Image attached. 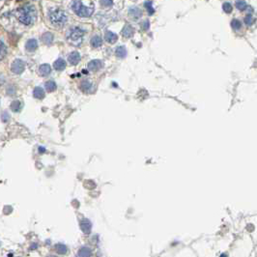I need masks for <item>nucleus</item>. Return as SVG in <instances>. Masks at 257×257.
Segmentation results:
<instances>
[{"label": "nucleus", "mask_w": 257, "mask_h": 257, "mask_svg": "<svg viewBox=\"0 0 257 257\" xmlns=\"http://www.w3.org/2000/svg\"><path fill=\"white\" fill-rule=\"evenodd\" d=\"M16 17L22 24L31 25L37 18V11L33 5H25L17 10Z\"/></svg>", "instance_id": "1"}, {"label": "nucleus", "mask_w": 257, "mask_h": 257, "mask_svg": "<svg viewBox=\"0 0 257 257\" xmlns=\"http://www.w3.org/2000/svg\"><path fill=\"white\" fill-rule=\"evenodd\" d=\"M49 18L51 24L55 27H62L68 21L67 14L61 9H54L50 11Z\"/></svg>", "instance_id": "2"}, {"label": "nucleus", "mask_w": 257, "mask_h": 257, "mask_svg": "<svg viewBox=\"0 0 257 257\" xmlns=\"http://www.w3.org/2000/svg\"><path fill=\"white\" fill-rule=\"evenodd\" d=\"M72 9L78 17L88 18L94 13V5L87 6L82 1H74L72 3Z\"/></svg>", "instance_id": "3"}, {"label": "nucleus", "mask_w": 257, "mask_h": 257, "mask_svg": "<svg viewBox=\"0 0 257 257\" xmlns=\"http://www.w3.org/2000/svg\"><path fill=\"white\" fill-rule=\"evenodd\" d=\"M82 37H83V30L78 27H74L70 29L68 33V39L72 43H80L82 40Z\"/></svg>", "instance_id": "4"}, {"label": "nucleus", "mask_w": 257, "mask_h": 257, "mask_svg": "<svg viewBox=\"0 0 257 257\" xmlns=\"http://www.w3.org/2000/svg\"><path fill=\"white\" fill-rule=\"evenodd\" d=\"M25 69V63L21 59H16L11 65V71L16 75H21Z\"/></svg>", "instance_id": "5"}, {"label": "nucleus", "mask_w": 257, "mask_h": 257, "mask_svg": "<svg viewBox=\"0 0 257 257\" xmlns=\"http://www.w3.org/2000/svg\"><path fill=\"white\" fill-rule=\"evenodd\" d=\"M68 61L72 65H76L80 61V54L77 51H74L68 56Z\"/></svg>", "instance_id": "6"}, {"label": "nucleus", "mask_w": 257, "mask_h": 257, "mask_svg": "<svg viewBox=\"0 0 257 257\" xmlns=\"http://www.w3.org/2000/svg\"><path fill=\"white\" fill-rule=\"evenodd\" d=\"M88 70L89 71H97L103 67V63L101 60H92L88 63Z\"/></svg>", "instance_id": "7"}, {"label": "nucleus", "mask_w": 257, "mask_h": 257, "mask_svg": "<svg viewBox=\"0 0 257 257\" xmlns=\"http://www.w3.org/2000/svg\"><path fill=\"white\" fill-rule=\"evenodd\" d=\"M37 48H38V42L35 39H30L25 44V49L28 51H34L37 49Z\"/></svg>", "instance_id": "8"}, {"label": "nucleus", "mask_w": 257, "mask_h": 257, "mask_svg": "<svg viewBox=\"0 0 257 257\" xmlns=\"http://www.w3.org/2000/svg\"><path fill=\"white\" fill-rule=\"evenodd\" d=\"M80 228L83 231V233L89 234L90 231H91V222L88 220H86V219L82 220L80 221Z\"/></svg>", "instance_id": "9"}, {"label": "nucleus", "mask_w": 257, "mask_h": 257, "mask_svg": "<svg viewBox=\"0 0 257 257\" xmlns=\"http://www.w3.org/2000/svg\"><path fill=\"white\" fill-rule=\"evenodd\" d=\"M50 72H51V68L49 64H43L39 67V72H40V75L43 76H49L50 74Z\"/></svg>", "instance_id": "10"}, {"label": "nucleus", "mask_w": 257, "mask_h": 257, "mask_svg": "<svg viewBox=\"0 0 257 257\" xmlns=\"http://www.w3.org/2000/svg\"><path fill=\"white\" fill-rule=\"evenodd\" d=\"M104 39L105 41L108 42L109 44H114L117 41V35H115L114 33L111 31H107L104 34Z\"/></svg>", "instance_id": "11"}, {"label": "nucleus", "mask_w": 257, "mask_h": 257, "mask_svg": "<svg viewBox=\"0 0 257 257\" xmlns=\"http://www.w3.org/2000/svg\"><path fill=\"white\" fill-rule=\"evenodd\" d=\"M53 67L57 71H63L66 68V61L64 60V59H62V58H58L57 60L54 62Z\"/></svg>", "instance_id": "12"}, {"label": "nucleus", "mask_w": 257, "mask_h": 257, "mask_svg": "<svg viewBox=\"0 0 257 257\" xmlns=\"http://www.w3.org/2000/svg\"><path fill=\"white\" fill-rule=\"evenodd\" d=\"M33 96L38 100H42L45 98V91L42 87H35L33 90Z\"/></svg>", "instance_id": "13"}, {"label": "nucleus", "mask_w": 257, "mask_h": 257, "mask_svg": "<svg viewBox=\"0 0 257 257\" xmlns=\"http://www.w3.org/2000/svg\"><path fill=\"white\" fill-rule=\"evenodd\" d=\"M42 41L45 45H50L52 42H53V35H52L50 32H45L42 36Z\"/></svg>", "instance_id": "14"}, {"label": "nucleus", "mask_w": 257, "mask_h": 257, "mask_svg": "<svg viewBox=\"0 0 257 257\" xmlns=\"http://www.w3.org/2000/svg\"><path fill=\"white\" fill-rule=\"evenodd\" d=\"M10 107H11V110L14 111V112H19V111L21 110L22 104H21V102L17 100V101L12 102V103H11V105H10Z\"/></svg>", "instance_id": "15"}, {"label": "nucleus", "mask_w": 257, "mask_h": 257, "mask_svg": "<svg viewBox=\"0 0 257 257\" xmlns=\"http://www.w3.org/2000/svg\"><path fill=\"white\" fill-rule=\"evenodd\" d=\"M116 55L118 56V57H120V58H125L127 56V49H126V48L124 47V45H120V47H118L117 49H116Z\"/></svg>", "instance_id": "16"}, {"label": "nucleus", "mask_w": 257, "mask_h": 257, "mask_svg": "<svg viewBox=\"0 0 257 257\" xmlns=\"http://www.w3.org/2000/svg\"><path fill=\"white\" fill-rule=\"evenodd\" d=\"M91 45H93V48H100L103 45V40L100 36H94L91 39Z\"/></svg>", "instance_id": "17"}, {"label": "nucleus", "mask_w": 257, "mask_h": 257, "mask_svg": "<svg viewBox=\"0 0 257 257\" xmlns=\"http://www.w3.org/2000/svg\"><path fill=\"white\" fill-rule=\"evenodd\" d=\"M91 255H92V251L88 247H82L78 251V256L80 257H91Z\"/></svg>", "instance_id": "18"}, {"label": "nucleus", "mask_w": 257, "mask_h": 257, "mask_svg": "<svg viewBox=\"0 0 257 257\" xmlns=\"http://www.w3.org/2000/svg\"><path fill=\"white\" fill-rule=\"evenodd\" d=\"M54 248H55V251L58 254H65L68 250L67 247H66L65 245H63V243H57V245H55Z\"/></svg>", "instance_id": "19"}, {"label": "nucleus", "mask_w": 257, "mask_h": 257, "mask_svg": "<svg viewBox=\"0 0 257 257\" xmlns=\"http://www.w3.org/2000/svg\"><path fill=\"white\" fill-rule=\"evenodd\" d=\"M80 88L84 91V92H90L92 90V83L89 80H83L81 82Z\"/></svg>", "instance_id": "20"}, {"label": "nucleus", "mask_w": 257, "mask_h": 257, "mask_svg": "<svg viewBox=\"0 0 257 257\" xmlns=\"http://www.w3.org/2000/svg\"><path fill=\"white\" fill-rule=\"evenodd\" d=\"M45 89H47L48 92H53L54 90H56L57 86H56V83L52 80H49L48 82H45Z\"/></svg>", "instance_id": "21"}, {"label": "nucleus", "mask_w": 257, "mask_h": 257, "mask_svg": "<svg viewBox=\"0 0 257 257\" xmlns=\"http://www.w3.org/2000/svg\"><path fill=\"white\" fill-rule=\"evenodd\" d=\"M6 54H7V48H6L5 44L0 40V60H2Z\"/></svg>", "instance_id": "22"}, {"label": "nucleus", "mask_w": 257, "mask_h": 257, "mask_svg": "<svg viewBox=\"0 0 257 257\" xmlns=\"http://www.w3.org/2000/svg\"><path fill=\"white\" fill-rule=\"evenodd\" d=\"M123 35L126 38H130L131 36L134 35V29L131 28L130 25L126 26V27H125L124 30H123Z\"/></svg>", "instance_id": "23"}, {"label": "nucleus", "mask_w": 257, "mask_h": 257, "mask_svg": "<svg viewBox=\"0 0 257 257\" xmlns=\"http://www.w3.org/2000/svg\"><path fill=\"white\" fill-rule=\"evenodd\" d=\"M130 14L134 18H139V17H141L142 13H141L140 9H138L137 7H134V8L130 9Z\"/></svg>", "instance_id": "24"}, {"label": "nucleus", "mask_w": 257, "mask_h": 257, "mask_svg": "<svg viewBox=\"0 0 257 257\" xmlns=\"http://www.w3.org/2000/svg\"><path fill=\"white\" fill-rule=\"evenodd\" d=\"M10 119H11V117H10V114L8 111H3L1 113V121L3 123H7L10 121Z\"/></svg>", "instance_id": "25"}, {"label": "nucleus", "mask_w": 257, "mask_h": 257, "mask_svg": "<svg viewBox=\"0 0 257 257\" xmlns=\"http://www.w3.org/2000/svg\"><path fill=\"white\" fill-rule=\"evenodd\" d=\"M231 26L234 30H239L242 27V23L238 21V19H233L231 22Z\"/></svg>", "instance_id": "26"}, {"label": "nucleus", "mask_w": 257, "mask_h": 257, "mask_svg": "<svg viewBox=\"0 0 257 257\" xmlns=\"http://www.w3.org/2000/svg\"><path fill=\"white\" fill-rule=\"evenodd\" d=\"M222 8H223V10H224L225 13H231V12H232V9H233L232 5L230 4L229 2H224V3H223Z\"/></svg>", "instance_id": "27"}, {"label": "nucleus", "mask_w": 257, "mask_h": 257, "mask_svg": "<svg viewBox=\"0 0 257 257\" xmlns=\"http://www.w3.org/2000/svg\"><path fill=\"white\" fill-rule=\"evenodd\" d=\"M236 7L239 10H245L247 8V3L245 1H237L236 2Z\"/></svg>", "instance_id": "28"}, {"label": "nucleus", "mask_w": 257, "mask_h": 257, "mask_svg": "<svg viewBox=\"0 0 257 257\" xmlns=\"http://www.w3.org/2000/svg\"><path fill=\"white\" fill-rule=\"evenodd\" d=\"M254 21V18L251 15H247L245 18V22L247 24V25H251Z\"/></svg>", "instance_id": "29"}, {"label": "nucleus", "mask_w": 257, "mask_h": 257, "mask_svg": "<svg viewBox=\"0 0 257 257\" xmlns=\"http://www.w3.org/2000/svg\"><path fill=\"white\" fill-rule=\"evenodd\" d=\"M145 6H146V9L149 11V14L152 15L154 13V10L152 8V2H145Z\"/></svg>", "instance_id": "30"}, {"label": "nucleus", "mask_w": 257, "mask_h": 257, "mask_svg": "<svg viewBox=\"0 0 257 257\" xmlns=\"http://www.w3.org/2000/svg\"><path fill=\"white\" fill-rule=\"evenodd\" d=\"M100 3H101L102 5H103V6H104V5H105V6H107V8L110 7V6L113 4V3H112V1H101Z\"/></svg>", "instance_id": "31"}, {"label": "nucleus", "mask_w": 257, "mask_h": 257, "mask_svg": "<svg viewBox=\"0 0 257 257\" xmlns=\"http://www.w3.org/2000/svg\"><path fill=\"white\" fill-rule=\"evenodd\" d=\"M142 27H143V29H145V30H148V28H149V21H145L142 23Z\"/></svg>", "instance_id": "32"}, {"label": "nucleus", "mask_w": 257, "mask_h": 257, "mask_svg": "<svg viewBox=\"0 0 257 257\" xmlns=\"http://www.w3.org/2000/svg\"><path fill=\"white\" fill-rule=\"evenodd\" d=\"M45 151V148H43V147H40V148H39V152H40V153H44Z\"/></svg>", "instance_id": "33"}, {"label": "nucleus", "mask_w": 257, "mask_h": 257, "mask_svg": "<svg viewBox=\"0 0 257 257\" xmlns=\"http://www.w3.org/2000/svg\"><path fill=\"white\" fill-rule=\"evenodd\" d=\"M36 247H37V245H36V243H34V245H32V246H31V249H35Z\"/></svg>", "instance_id": "34"}, {"label": "nucleus", "mask_w": 257, "mask_h": 257, "mask_svg": "<svg viewBox=\"0 0 257 257\" xmlns=\"http://www.w3.org/2000/svg\"><path fill=\"white\" fill-rule=\"evenodd\" d=\"M220 257H227V256H226V254L223 253V254H221V255H220Z\"/></svg>", "instance_id": "35"}, {"label": "nucleus", "mask_w": 257, "mask_h": 257, "mask_svg": "<svg viewBox=\"0 0 257 257\" xmlns=\"http://www.w3.org/2000/svg\"><path fill=\"white\" fill-rule=\"evenodd\" d=\"M49 257H56V256H54V255H49Z\"/></svg>", "instance_id": "36"}]
</instances>
